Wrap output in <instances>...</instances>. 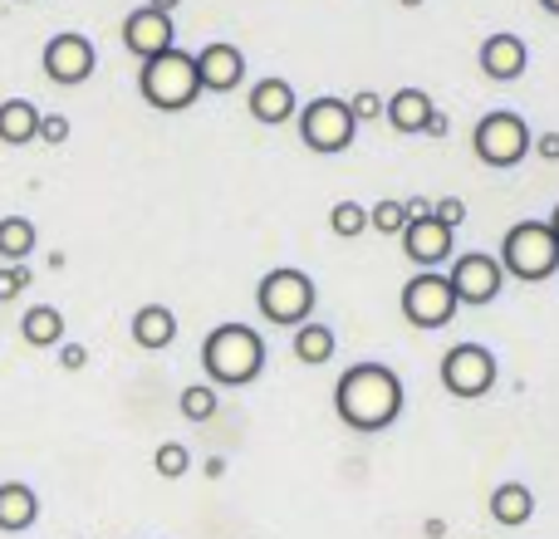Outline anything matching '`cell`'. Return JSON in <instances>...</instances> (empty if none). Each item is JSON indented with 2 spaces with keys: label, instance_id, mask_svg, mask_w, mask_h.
Instances as JSON below:
<instances>
[{
  "label": "cell",
  "instance_id": "cell-40",
  "mask_svg": "<svg viewBox=\"0 0 559 539\" xmlns=\"http://www.w3.org/2000/svg\"><path fill=\"white\" fill-rule=\"evenodd\" d=\"M540 5H545V10H550V15H559V0H540Z\"/></svg>",
  "mask_w": 559,
  "mask_h": 539
},
{
  "label": "cell",
  "instance_id": "cell-3",
  "mask_svg": "<svg viewBox=\"0 0 559 539\" xmlns=\"http://www.w3.org/2000/svg\"><path fill=\"white\" fill-rule=\"evenodd\" d=\"M138 94L157 108V113H182L202 98V79H197V55L187 49H167L157 59H143L138 69Z\"/></svg>",
  "mask_w": 559,
  "mask_h": 539
},
{
  "label": "cell",
  "instance_id": "cell-14",
  "mask_svg": "<svg viewBox=\"0 0 559 539\" xmlns=\"http://www.w3.org/2000/svg\"><path fill=\"white\" fill-rule=\"evenodd\" d=\"M452 245H456V231H447L437 216H427V221H407V231H403L407 261L423 265V270H437L442 261H452Z\"/></svg>",
  "mask_w": 559,
  "mask_h": 539
},
{
  "label": "cell",
  "instance_id": "cell-15",
  "mask_svg": "<svg viewBox=\"0 0 559 539\" xmlns=\"http://www.w3.org/2000/svg\"><path fill=\"white\" fill-rule=\"evenodd\" d=\"M525 64H531V49H525L521 35H511V29H496V35L481 39V69H486V79H496V84H511V79L525 74Z\"/></svg>",
  "mask_w": 559,
  "mask_h": 539
},
{
  "label": "cell",
  "instance_id": "cell-5",
  "mask_svg": "<svg viewBox=\"0 0 559 539\" xmlns=\"http://www.w3.org/2000/svg\"><path fill=\"white\" fill-rule=\"evenodd\" d=\"M255 304H261V314L271 319V324L280 328H299V324H309V314H314V279L305 275V270H289V265H280L271 270V275L255 285Z\"/></svg>",
  "mask_w": 559,
  "mask_h": 539
},
{
  "label": "cell",
  "instance_id": "cell-11",
  "mask_svg": "<svg viewBox=\"0 0 559 539\" xmlns=\"http://www.w3.org/2000/svg\"><path fill=\"white\" fill-rule=\"evenodd\" d=\"M447 279H452V289H456V299H462V304H491V299H501L506 270H501L496 255L466 251V255H456V261H452Z\"/></svg>",
  "mask_w": 559,
  "mask_h": 539
},
{
  "label": "cell",
  "instance_id": "cell-25",
  "mask_svg": "<svg viewBox=\"0 0 559 539\" xmlns=\"http://www.w3.org/2000/svg\"><path fill=\"white\" fill-rule=\"evenodd\" d=\"M329 231L344 236V241L364 236V231H368V206H358V202H334V206H329Z\"/></svg>",
  "mask_w": 559,
  "mask_h": 539
},
{
  "label": "cell",
  "instance_id": "cell-34",
  "mask_svg": "<svg viewBox=\"0 0 559 539\" xmlns=\"http://www.w3.org/2000/svg\"><path fill=\"white\" fill-rule=\"evenodd\" d=\"M531 153H540L545 163H559V133H540V137H535Z\"/></svg>",
  "mask_w": 559,
  "mask_h": 539
},
{
  "label": "cell",
  "instance_id": "cell-4",
  "mask_svg": "<svg viewBox=\"0 0 559 539\" xmlns=\"http://www.w3.org/2000/svg\"><path fill=\"white\" fill-rule=\"evenodd\" d=\"M496 261H501L506 275L521 279V285H540V279H550L559 270V241L545 221H521L506 231Z\"/></svg>",
  "mask_w": 559,
  "mask_h": 539
},
{
  "label": "cell",
  "instance_id": "cell-9",
  "mask_svg": "<svg viewBox=\"0 0 559 539\" xmlns=\"http://www.w3.org/2000/svg\"><path fill=\"white\" fill-rule=\"evenodd\" d=\"M442 387L452 397H462V403H472V397H486L496 387V354L481 344H456L447 348L442 358Z\"/></svg>",
  "mask_w": 559,
  "mask_h": 539
},
{
  "label": "cell",
  "instance_id": "cell-36",
  "mask_svg": "<svg viewBox=\"0 0 559 539\" xmlns=\"http://www.w3.org/2000/svg\"><path fill=\"white\" fill-rule=\"evenodd\" d=\"M447 133H452V118H447V113L427 118V137H447Z\"/></svg>",
  "mask_w": 559,
  "mask_h": 539
},
{
  "label": "cell",
  "instance_id": "cell-21",
  "mask_svg": "<svg viewBox=\"0 0 559 539\" xmlns=\"http://www.w3.org/2000/svg\"><path fill=\"white\" fill-rule=\"evenodd\" d=\"M177 338V319L167 304H143L133 314V344L138 348H167Z\"/></svg>",
  "mask_w": 559,
  "mask_h": 539
},
{
  "label": "cell",
  "instance_id": "cell-38",
  "mask_svg": "<svg viewBox=\"0 0 559 539\" xmlns=\"http://www.w3.org/2000/svg\"><path fill=\"white\" fill-rule=\"evenodd\" d=\"M545 226H550V231H555V241H559V206L550 212V221H545Z\"/></svg>",
  "mask_w": 559,
  "mask_h": 539
},
{
  "label": "cell",
  "instance_id": "cell-32",
  "mask_svg": "<svg viewBox=\"0 0 559 539\" xmlns=\"http://www.w3.org/2000/svg\"><path fill=\"white\" fill-rule=\"evenodd\" d=\"M25 279H29V270H25V265H10V270H0V299H10L20 285H25Z\"/></svg>",
  "mask_w": 559,
  "mask_h": 539
},
{
  "label": "cell",
  "instance_id": "cell-13",
  "mask_svg": "<svg viewBox=\"0 0 559 539\" xmlns=\"http://www.w3.org/2000/svg\"><path fill=\"white\" fill-rule=\"evenodd\" d=\"M197 79H202V94H231L246 79V55L236 45H226V39H216V45H206L197 55Z\"/></svg>",
  "mask_w": 559,
  "mask_h": 539
},
{
  "label": "cell",
  "instance_id": "cell-6",
  "mask_svg": "<svg viewBox=\"0 0 559 539\" xmlns=\"http://www.w3.org/2000/svg\"><path fill=\"white\" fill-rule=\"evenodd\" d=\"M472 147H476V157H481L486 167H515V163H525V153L535 147V133H531V123H525L521 113L496 108V113H486L481 123H476Z\"/></svg>",
  "mask_w": 559,
  "mask_h": 539
},
{
  "label": "cell",
  "instance_id": "cell-20",
  "mask_svg": "<svg viewBox=\"0 0 559 539\" xmlns=\"http://www.w3.org/2000/svg\"><path fill=\"white\" fill-rule=\"evenodd\" d=\"M0 143H10V147L39 143V108L29 98H5L0 104Z\"/></svg>",
  "mask_w": 559,
  "mask_h": 539
},
{
  "label": "cell",
  "instance_id": "cell-22",
  "mask_svg": "<svg viewBox=\"0 0 559 539\" xmlns=\"http://www.w3.org/2000/svg\"><path fill=\"white\" fill-rule=\"evenodd\" d=\"M289 344H295V358H299V363L319 368V363H329V358H334L338 338H334V328H329V324H314V319H309V324L295 328V338H289Z\"/></svg>",
  "mask_w": 559,
  "mask_h": 539
},
{
  "label": "cell",
  "instance_id": "cell-35",
  "mask_svg": "<svg viewBox=\"0 0 559 539\" xmlns=\"http://www.w3.org/2000/svg\"><path fill=\"white\" fill-rule=\"evenodd\" d=\"M403 212H407V221H427V216H432V202H427V196H413V202H403Z\"/></svg>",
  "mask_w": 559,
  "mask_h": 539
},
{
  "label": "cell",
  "instance_id": "cell-39",
  "mask_svg": "<svg viewBox=\"0 0 559 539\" xmlns=\"http://www.w3.org/2000/svg\"><path fill=\"white\" fill-rule=\"evenodd\" d=\"M397 5H403V10H423L427 0H397Z\"/></svg>",
  "mask_w": 559,
  "mask_h": 539
},
{
  "label": "cell",
  "instance_id": "cell-41",
  "mask_svg": "<svg viewBox=\"0 0 559 539\" xmlns=\"http://www.w3.org/2000/svg\"><path fill=\"white\" fill-rule=\"evenodd\" d=\"M20 5H25V0H20Z\"/></svg>",
  "mask_w": 559,
  "mask_h": 539
},
{
  "label": "cell",
  "instance_id": "cell-28",
  "mask_svg": "<svg viewBox=\"0 0 559 539\" xmlns=\"http://www.w3.org/2000/svg\"><path fill=\"white\" fill-rule=\"evenodd\" d=\"M368 226H373L378 236H403V231H407V212H403V202H393V196H388V202H378L373 212H368Z\"/></svg>",
  "mask_w": 559,
  "mask_h": 539
},
{
  "label": "cell",
  "instance_id": "cell-29",
  "mask_svg": "<svg viewBox=\"0 0 559 539\" xmlns=\"http://www.w3.org/2000/svg\"><path fill=\"white\" fill-rule=\"evenodd\" d=\"M348 113H354V123H373V118H383V98H378L373 88H358V94L348 98Z\"/></svg>",
  "mask_w": 559,
  "mask_h": 539
},
{
  "label": "cell",
  "instance_id": "cell-1",
  "mask_svg": "<svg viewBox=\"0 0 559 539\" xmlns=\"http://www.w3.org/2000/svg\"><path fill=\"white\" fill-rule=\"evenodd\" d=\"M334 412L348 432H388L403 417V378L388 363H354L334 383Z\"/></svg>",
  "mask_w": 559,
  "mask_h": 539
},
{
  "label": "cell",
  "instance_id": "cell-24",
  "mask_svg": "<svg viewBox=\"0 0 559 539\" xmlns=\"http://www.w3.org/2000/svg\"><path fill=\"white\" fill-rule=\"evenodd\" d=\"M35 221H25V216H5L0 221V261L20 265L25 255H35Z\"/></svg>",
  "mask_w": 559,
  "mask_h": 539
},
{
  "label": "cell",
  "instance_id": "cell-7",
  "mask_svg": "<svg viewBox=\"0 0 559 539\" xmlns=\"http://www.w3.org/2000/svg\"><path fill=\"white\" fill-rule=\"evenodd\" d=\"M354 113H348V98H314V104L299 108V143L309 153H324V157H338L354 147Z\"/></svg>",
  "mask_w": 559,
  "mask_h": 539
},
{
  "label": "cell",
  "instance_id": "cell-31",
  "mask_svg": "<svg viewBox=\"0 0 559 539\" xmlns=\"http://www.w3.org/2000/svg\"><path fill=\"white\" fill-rule=\"evenodd\" d=\"M432 216L447 226V231H456V226L466 221V202L462 196H442V202H432Z\"/></svg>",
  "mask_w": 559,
  "mask_h": 539
},
{
  "label": "cell",
  "instance_id": "cell-10",
  "mask_svg": "<svg viewBox=\"0 0 559 539\" xmlns=\"http://www.w3.org/2000/svg\"><path fill=\"white\" fill-rule=\"evenodd\" d=\"M39 64H45L49 84L74 88V84H88V79H94L98 55H94V45H88V35H74V29H64V35H55L45 45Z\"/></svg>",
  "mask_w": 559,
  "mask_h": 539
},
{
  "label": "cell",
  "instance_id": "cell-17",
  "mask_svg": "<svg viewBox=\"0 0 559 539\" xmlns=\"http://www.w3.org/2000/svg\"><path fill=\"white\" fill-rule=\"evenodd\" d=\"M295 108H299V98H295V88H289L285 79H261V84L251 88V118L255 123L280 128V123L295 118Z\"/></svg>",
  "mask_w": 559,
  "mask_h": 539
},
{
  "label": "cell",
  "instance_id": "cell-8",
  "mask_svg": "<svg viewBox=\"0 0 559 539\" xmlns=\"http://www.w3.org/2000/svg\"><path fill=\"white\" fill-rule=\"evenodd\" d=\"M456 309H462V299H456L452 279L437 275V270H423L403 285V314L413 328H447L456 319Z\"/></svg>",
  "mask_w": 559,
  "mask_h": 539
},
{
  "label": "cell",
  "instance_id": "cell-16",
  "mask_svg": "<svg viewBox=\"0 0 559 539\" xmlns=\"http://www.w3.org/2000/svg\"><path fill=\"white\" fill-rule=\"evenodd\" d=\"M437 113V104H432V94L427 88H397L393 98H383V118L393 123V133H403V137H413V133H427V118Z\"/></svg>",
  "mask_w": 559,
  "mask_h": 539
},
{
  "label": "cell",
  "instance_id": "cell-23",
  "mask_svg": "<svg viewBox=\"0 0 559 539\" xmlns=\"http://www.w3.org/2000/svg\"><path fill=\"white\" fill-rule=\"evenodd\" d=\"M20 334H25V344H35V348H55V344H64V314L49 304H35L25 319H20Z\"/></svg>",
  "mask_w": 559,
  "mask_h": 539
},
{
  "label": "cell",
  "instance_id": "cell-18",
  "mask_svg": "<svg viewBox=\"0 0 559 539\" xmlns=\"http://www.w3.org/2000/svg\"><path fill=\"white\" fill-rule=\"evenodd\" d=\"M35 520H39L35 486H25V481H5V486H0V530L20 535V530H29Z\"/></svg>",
  "mask_w": 559,
  "mask_h": 539
},
{
  "label": "cell",
  "instance_id": "cell-33",
  "mask_svg": "<svg viewBox=\"0 0 559 539\" xmlns=\"http://www.w3.org/2000/svg\"><path fill=\"white\" fill-rule=\"evenodd\" d=\"M59 363H64L69 373H74V368H84V363H88V348H84V344H59Z\"/></svg>",
  "mask_w": 559,
  "mask_h": 539
},
{
  "label": "cell",
  "instance_id": "cell-12",
  "mask_svg": "<svg viewBox=\"0 0 559 539\" xmlns=\"http://www.w3.org/2000/svg\"><path fill=\"white\" fill-rule=\"evenodd\" d=\"M123 45H128V55H138V59H157V55H167V49H177L173 15H163V10H153V5H138L133 15L123 20Z\"/></svg>",
  "mask_w": 559,
  "mask_h": 539
},
{
  "label": "cell",
  "instance_id": "cell-27",
  "mask_svg": "<svg viewBox=\"0 0 559 539\" xmlns=\"http://www.w3.org/2000/svg\"><path fill=\"white\" fill-rule=\"evenodd\" d=\"M153 466H157V476H167V481H177V476H187L192 471V452H187L182 442H163L153 452Z\"/></svg>",
  "mask_w": 559,
  "mask_h": 539
},
{
  "label": "cell",
  "instance_id": "cell-2",
  "mask_svg": "<svg viewBox=\"0 0 559 539\" xmlns=\"http://www.w3.org/2000/svg\"><path fill=\"white\" fill-rule=\"evenodd\" d=\"M202 368L212 383L222 387H246L261 378L265 368V338L251 324H216L202 344Z\"/></svg>",
  "mask_w": 559,
  "mask_h": 539
},
{
  "label": "cell",
  "instance_id": "cell-30",
  "mask_svg": "<svg viewBox=\"0 0 559 539\" xmlns=\"http://www.w3.org/2000/svg\"><path fill=\"white\" fill-rule=\"evenodd\" d=\"M39 143H49V147L69 143V118L64 113H39Z\"/></svg>",
  "mask_w": 559,
  "mask_h": 539
},
{
  "label": "cell",
  "instance_id": "cell-19",
  "mask_svg": "<svg viewBox=\"0 0 559 539\" xmlns=\"http://www.w3.org/2000/svg\"><path fill=\"white\" fill-rule=\"evenodd\" d=\"M491 520L496 525H506V530H515V525H525L535 515V491L525 481H506V486H496L491 491Z\"/></svg>",
  "mask_w": 559,
  "mask_h": 539
},
{
  "label": "cell",
  "instance_id": "cell-37",
  "mask_svg": "<svg viewBox=\"0 0 559 539\" xmlns=\"http://www.w3.org/2000/svg\"><path fill=\"white\" fill-rule=\"evenodd\" d=\"M147 5H153V10H163V15H173V10L182 5V0H147Z\"/></svg>",
  "mask_w": 559,
  "mask_h": 539
},
{
  "label": "cell",
  "instance_id": "cell-26",
  "mask_svg": "<svg viewBox=\"0 0 559 539\" xmlns=\"http://www.w3.org/2000/svg\"><path fill=\"white\" fill-rule=\"evenodd\" d=\"M177 407H182L187 422H212V417H216V387H212V383H192V387H182Z\"/></svg>",
  "mask_w": 559,
  "mask_h": 539
}]
</instances>
